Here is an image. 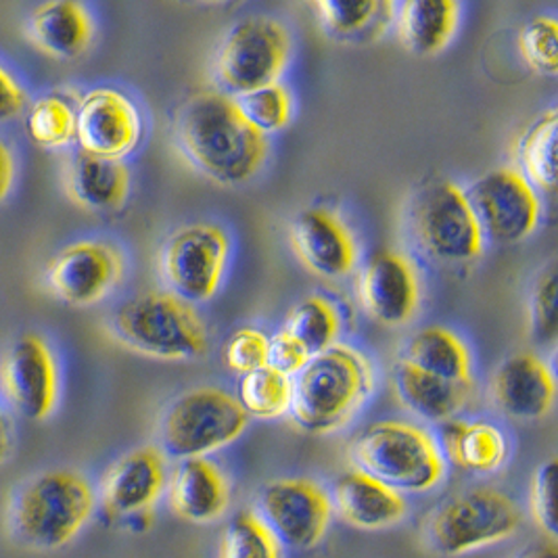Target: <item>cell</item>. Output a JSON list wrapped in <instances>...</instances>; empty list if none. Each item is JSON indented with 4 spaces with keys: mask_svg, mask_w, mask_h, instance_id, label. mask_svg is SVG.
I'll return each instance as SVG.
<instances>
[{
    "mask_svg": "<svg viewBox=\"0 0 558 558\" xmlns=\"http://www.w3.org/2000/svg\"><path fill=\"white\" fill-rule=\"evenodd\" d=\"M178 145L189 161L218 184L236 186L262 170L268 136L252 126L227 93L205 90L184 102Z\"/></svg>",
    "mask_w": 558,
    "mask_h": 558,
    "instance_id": "obj_1",
    "label": "cell"
},
{
    "mask_svg": "<svg viewBox=\"0 0 558 558\" xmlns=\"http://www.w3.org/2000/svg\"><path fill=\"white\" fill-rule=\"evenodd\" d=\"M97 489L72 469L43 471L9 498L4 530L29 550H59L72 544L97 510Z\"/></svg>",
    "mask_w": 558,
    "mask_h": 558,
    "instance_id": "obj_2",
    "label": "cell"
},
{
    "mask_svg": "<svg viewBox=\"0 0 558 558\" xmlns=\"http://www.w3.org/2000/svg\"><path fill=\"white\" fill-rule=\"evenodd\" d=\"M375 391L371 360L352 345H332L312 355L304 371L293 377V423L312 435L341 432L366 407Z\"/></svg>",
    "mask_w": 558,
    "mask_h": 558,
    "instance_id": "obj_3",
    "label": "cell"
},
{
    "mask_svg": "<svg viewBox=\"0 0 558 558\" xmlns=\"http://www.w3.org/2000/svg\"><path fill=\"white\" fill-rule=\"evenodd\" d=\"M355 469L400 494H425L446 480L439 441L421 425L377 421L355 433L350 444Z\"/></svg>",
    "mask_w": 558,
    "mask_h": 558,
    "instance_id": "obj_4",
    "label": "cell"
},
{
    "mask_svg": "<svg viewBox=\"0 0 558 558\" xmlns=\"http://www.w3.org/2000/svg\"><path fill=\"white\" fill-rule=\"evenodd\" d=\"M116 339L136 354L180 362L207 352V327L195 307L174 293L147 291L126 300L113 312Z\"/></svg>",
    "mask_w": 558,
    "mask_h": 558,
    "instance_id": "obj_5",
    "label": "cell"
},
{
    "mask_svg": "<svg viewBox=\"0 0 558 558\" xmlns=\"http://www.w3.org/2000/svg\"><path fill=\"white\" fill-rule=\"evenodd\" d=\"M521 507L496 487H473L448 498L425 521L435 555L454 558L500 544L521 530Z\"/></svg>",
    "mask_w": 558,
    "mask_h": 558,
    "instance_id": "obj_6",
    "label": "cell"
},
{
    "mask_svg": "<svg viewBox=\"0 0 558 558\" xmlns=\"http://www.w3.org/2000/svg\"><path fill=\"white\" fill-rule=\"evenodd\" d=\"M239 400L218 387H197L177 398L166 410L159 439L166 458H209L234 444L250 427Z\"/></svg>",
    "mask_w": 558,
    "mask_h": 558,
    "instance_id": "obj_7",
    "label": "cell"
},
{
    "mask_svg": "<svg viewBox=\"0 0 558 558\" xmlns=\"http://www.w3.org/2000/svg\"><path fill=\"white\" fill-rule=\"evenodd\" d=\"M410 225L423 252L437 262L466 264L482 257L485 236L473 205L450 180L432 182L414 197Z\"/></svg>",
    "mask_w": 558,
    "mask_h": 558,
    "instance_id": "obj_8",
    "label": "cell"
},
{
    "mask_svg": "<svg viewBox=\"0 0 558 558\" xmlns=\"http://www.w3.org/2000/svg\"><path fill=\"white\" fill-rule=\"evenodd\" d=\"M291 36L279 20L254 15L230 27L216 59V76L230 95L243 97L277 84L291 59Z\"/></svg>",
    "mask_w": 558,
    "mask_h": 558,
    "instance_id": "obj_9",
    "label": "cell"
},
{
    "mask_svg": "<svg viewBox=\"0 0 558 558\" xmlns=\"http://www.w3.org/2000/svg\"><path fill=\"white\" fill-rule=\"evenodd\" d=\"M229 232L216 225L177 230L161 252V275L172 293L186 304L209 302L229 264Z\"/></svg>",
    "mask_w": 558,
    "mask_h": 558,
    "instance_id": "obj_10",
    "label": "cell"
},
{
    "mask_svg": "<svg viewBox=\"0 0 558 558\" xmlns=\"http://www.w3.org/2000/svg\"><path fill=\"white\" fill-rule=\"evenodd\" d=\"M255 512L293 550L316 548L329 532L332 505L329 492L307 477H284L266 483Z\"/></svg>",
    "mask_w": 558,
    "mask_h": 558,
    "instance_id": "obj_11",
    "label": "cell"
},
{
    "mask_svg": "<svg viewBox=\"0 0 558 558\" xmlns=\"http://www.w3.org/2000/svg\"><path fill=\"white\" fill-rule=\"evenodd\" d=\"M59 364L36 332L17 337L0 360V393L22 418L47 421L59 402Z\"/></svg>",
    "mask_w": 558,
    "mask_h": 558,
    "instance_id": "obj_12",
    "label": "cell"
},
{
    "mask_svg": "<svg viewBox=\"0 0 558 558\" xmlns=\"http://www.w3.org/2000/svg\"><path fill=\"white\" fill-rule=\"evenodd\" d=\"M483 236L496 243H519L532 236L542 204L530 180L514 168H500L480 178L466 193Z\"/></svg>",
    "mask_w": 558,
    "mask_h": 558,
    "instance_id": "obj_13",
    "label": "cell"
},
{
    "mask_svg": "<svg viewBox=\"0 0 558 558\" xmlns=\"http://www.w3.org/2000/svg\"><path fill=\"white\" fill-rule=\"evenodd\" d=\"M166 487L168 458L155 446H143L118 458L102 473L97 502L111 521H149Z\"/></svg>",
    "mask_w": 558,
    "mask_h": 558,
    "instance_id": "obj_14",
    "label": "cell"
},
{
    "mask_svg": "<svg viewBox=\"0 0 558 558\" xmlns=\"http://www.w3.org/2000/svg\"><path fill=\"white\" fill-rule=\"evenodd\" d=\"M124 257L107 241L84 239L65 245L47 268L52 295L63 304H99L124 279Z\"/></svg>",
    "mask_w": 558,
    "mask_h": 558,
    "instance_id": "obj_15",
    "label": "cell"
},
{
    "mask_svg": "<svg viewBox=\"0 0 558 558\" xmlns=\"http://www.w3.org/2000/svg\"><path fill=\"white\" fill-rule=\"evenodd\" d=\"M141 134V113L124 93L116 88H95L77 102L80 151L124 161V157L136 149Z\"/></svg>",
    "mask_w": 558,
    "mask_h": 558,
    "instance_id": "obj_16",
    "label": "cell"
},
{
    "mask_svg": "<svg viewBox=\"0 0 558 558\" xmlns=\"http://www.w3.org/2000/svg\"><path fill=\"white\" fill-rule=\"evenodd\" d=\"M357 295L375 323L402 327L418 310L421 284L407 255L379 250L366 259L360 272Z\"/></svg>",
    "mask_w": 558,
    "mask_h": 558,
    "instance_id": "obj_17",
    "label": "cell"
},
{
    "mask_svg": "<svg viewBox=\"0 0 558 558\" xmlns=\"http://www.w3.org/2000/svg\"><path fill=\"white\" fill-rule=\"evenodd\" d=\"M291 247L305 268L325 279H343L355 268L357 247L345 222L323 207L295 216L289 230Z\"/></svg>",
    "mask_w": 558,
    "mask_h": 558,
    "instance_id": "obj_18",
    "label": "cell"
},
{
    "mask_svg": "<svg viewBox=\"0 0 558 558\" xmlns=\"http://www.w3.org/2000/svg\"><path fill=\"white\" fill-rule=\"evenodd\" d=\"M557 398V383L550 366L532 352H519L505 360L492 379V400L512 421L533 423L546 418Z\"/></svg>",
    "mask_w": 558,
    "mask_h": 558,
    "instance_id": "obj_19",
    "label": "cell"
},
{
    "mask_svg": "<svg viewBox=\"0 0 558 558\" xmlns=\"http://www.w3.org/2000/svg\"><path fill=\"white\" fill-rule=\"evenodd\" d=\"M166 492L174 517L193 525L216 523L230 507L229 477L211 458L178 460Z\"/></svg>",
    "mask_w": 558,
    "mask_h": 558,
    "instance_id": "obj_20",
    "label": "cell"
},
{
    "mask_svg": "<svg viewBox=\"0 0 558 558\" xmlns=\"http://www.w3.org/2000/svg\"><path fill=\"white\" fill-rule=\"evenodd\" d=\"M329 496L332 514L355 530L381 532L398 527L408 517L404 494L357 469L341 475Z\"/></svg>",
    "mask_w": 558,
    "mask_h": 558,
    "instance_id": "obj_21",
    "label": "cell"
},
{
    "mask_svg": "<svg viewBox=\"0 0 558 558\" xmlns=\"http://www.w3.org/2000/svg\"><path fill=\"white\" fill-rule=\"evenodd\" d=\"M27 36L38 51L70 61L88 51L95 38V20L82 2L51 0L32 11Z\"/></svg>",
    "mask_w": 558,
    "mask_h": 558,
    "instance_id": "obj_22",
    "label": "cell"
},
{
    "mask_svg": "<svg viewBox=\"0 0 558 558\" xmlns=\"http://www.w3.org/2000/svg\"><path fill=\"white\" fill-rule=\"evenodd\" d=\"M68 195L82 209L107 214L126 204L130 170L122 159L77 151L68 168Z\"/></svg>",
    "mask_w": 558,
    "mask_h": 558,
    "instance_id": "obj_23",
    "label": "cell"
},
{
    "mask_svg": "<svg viewBox=\"0 0 558 558\" xmlns=\"http://www.w3.org/2000/svg\"><path fill=\"white\" fill-rule=\"evenodd\" d=\"M396 393L412 414L432 423H448L471 404L475 383L446 381L402 360L396 373Z\"/></svg>",
    "mask_w": 558,
    "mask_h": 558,
    "instance_id": "obj_24",
    "label": "cell"
},
{
    "mask_svg": "<svg viewBox=\"0 0 558 558\" xmlns=\"http://www.w3.org/2000/svg\"><path fill=\"white\" fill-rule=\"evenodd\" d=\"M439 450L460 471L494 473L507 462V435L487 421L454 418L441 427Z\"/></svg>",
    "mask_w": 558,
    "mask_h": 558,
    "instance_id": "obj_25",
    "label": "cell"
},
{
    "mask_svg": "<svg viewBox=\"0 0 558 558\" xmlns=\"http://www.w3.org/2000/svg\"><path fill=\"white\" fill-rule=\"evenodd\" d=\"M393 22L407 51L432 57L444 51L454 38L460 4L454 0H408L396 9Z\"/></svg>",
    "mask_w": 558,
    "mask_h": 558,
    "instance_id": "obj_26",
    "label": "cell"
},
{
    "mask_svg": "<svg viewBox=\"0 0 558 558\" xmlns=\"http://www.w3.org/2000/svg\"><path fill=\"white\" fill-rule=\"evenodd\" d=\"M408 364L452 383L473 381V357L454 330L427 327L418 330L404 348Z\"/></svg>",
    "mask_w": 558,
    "mask_h": 558,
    "instance_id": "obj_27",
    "label": "cell"
},
{
    "mask_svg": "<svg viewBox=\"0 0 558 558\" xmlns=\"http://www.w3.org/2000/svg\"><path fill=\"white\" fill-rule=\"evenodd\" d=\"M316 11L323 29L341 43L377 40L396 20V4L387 0H323Z\"/></svg>",
    "mask_w": 558,
    "mask_h": 558,
    "instance_id": "obj_28",
    "label": "cell"
},
{
    "mask_svg": "<svg viewBox=\"0 0 558 558\" xmlns=\"http://www.w3.org/2000/svg\"><path fill=\"white\" fill-rule=\"evenodd\" d=\"M557 109H548L523 134L517 147L521 174L530 180L533 189L555 191L557 186Z\"/></svg>",
    "mask_w": 558,
    "mask_h": 558,
    "instance_id": "obj_29",
    "label": "cell"
},
{
    "mask_svg": "<svg viewBox=\"0 0 558 558\" xmlns=\"http://www.w3.org/2000/svg\"><path fill=\"white\" fill-rule=\"evenodd\" d=\"M284 330L304 345L307 354L318 355L337 345L341 318L327 298L310 295L289 312Z\"/></svg>",
    "mask_w": 558,
    "mask_h": 558,
    "instance_id": "obj_30",
    "label": "cell"
},
{
    "mask_svg": "<svg viewBox=\"0 0 558 558\" xmlns=\"http://www.w3.org/2000/svg\"><path fill=\"white\" fill-rule=\"evenodd\" d=\"M236 400L250 418L275 421L291 410L293 379L270 366L247 373L241 377Z\"/></svg>",
    "mask_w": 558,
    "mask_h": 558,
    "instance_id": "obj_31",
    "label": "cell"
},
{
    "mask_svg": "<svg viewBox=\"0 0 558 558\" xmlns=\"http://www.w3.org/2000/svg\"><path fill=\"white\" fill-rule=\"evenodd\" d=\"M218 558H282V544L262 517L247 508L227 523Z\"/></svg>",
    "mask_w": 558,
    "mask_h": 558,
    "instance_id": "obj_32",
    "label": "cell"
},
{
    "mask_svg": "<svg viewBox=\"0 0 558 558\" xmlns=\"http://www.w3.org/2000/svg\"><path fill=\"white\" fill-rule=\"evenodd\" d=\"M26 128L29 138L43 149H63L76 141V107L59 95L32 102Z\"/></svg>",
    "mask_w": 558,
    "mask_h": 558,
    "instance_id": "obj_33",
    "label": "cell"
},
{
    "mask_svg": "<svg viewBox=\"0 0 558 558\" xmlns=\"http://www.w3.org/2000/svg\"><path fill=\"white\" fill-rule=\"evenodd\" d=\"M234 101L245 120L266 136L289 126L293 116V97L280 82L243 95Z\"/></svg>",
    "mask_w": 558,
    "mask_h": 558,
    "instance_id": "obj_34",
    "label": "cell"
},
{
    "mask_svg": "<svg viewBox=\"0 0 558 558\" xmlns=\"http://www.w3.org/2000/svg\"><path fill=\"white\" fill-rule=\"evenodd\" d=\"M519 51L532 70L555 76L558 72L557 20L546 15L533 17L519 34Z\"/></svg>",
    "mask_w": 558,
    "mask_h": 558,
    "instance_id": "obj_35",
    "label": "cell"
},
{
    "mask_svg": "<svg viewBox=\"0 0 558 558\" xmlns=\"http://www.w3.org/2000/svg\"><path fill=\"white\" fill-rule=\"evenodd\" d=\"M530 512L548 539H557V460L537 466L530 487Z\"/></svg>",
    "mask_w": 558,
    "mask_h": 558,
    "instance_id": "obj_36",
    "label": "cell"
},
{
    "mask_svg": "<svg viewBox=\"0 0 558 558\" xmlns=\"http://www.w3.org/2000/svg\"><path fill=\"white\" fill-rule=\"evenodd\" d=\"M268 348L270 339L266 332L257 329L234 330L225 348V362L230 371L247 375L268 366Z\"/></svg>",
    "mask_w": 558,
    "mask_h": 558,
    "instance_id": "obj_37",
    "label": "cell"
},
{
    "mask_svg": "<svg viewBox=\"0 0 558 558\" xmlns=\"http://www.w3.org/2000/svg\"><path fill=\"white\" fill-rule=\"evenodd\" d=\"M530 320L535 339L553 341L557 335V270L550 266L533 287Z\"/></svg>",
    "mask_w": 558,
    "mask_h": 558,
    "instance_id": "obj_38",
    "label": "cell"
},
{
    "mask_svg": "<svg viewBox=\"0 0 558 558\" xmlns=\"http://www.w3.org/2000/svg\"><path fill=\"white\" fill-rule=\"evenodd\" d=\"M312 360V355L307 354L304 345L300 341H295L287 330L282 329L270 339V348H268V366L279 371L287 377H295L305 368V364Z\"/></svg>",
    "mask_w": 558,
    "mask_h": 558,
    "instance_id": "obj_39",
    "label": "cell"
},
{
    "mask_svg": "<svg viewBox=\"0 0 558 558\" xmlns=\"http://www.w3.org/2000/svg\"><path fill=\"white\" fill-rule=\"evenodd\" d=\"M27 105L26 90L2 63H0V124L15 120Z\"/></svg>",
    "mask_w": 558,
    "mask_h": 558,
    "instance_id": "obj_40",
    "label": "cell"
},
{
    "mask_svg": "<svg viewBox=\"0 0 558 558\" xmlns=\"http://www.w3.org/2000/svg\"><path fill=\"white\" fill-rule=\"evenodd\" d=\"M13 180H15V157L11 149L0 141V204L11 193Z\"/></svg>",
    "mask_w": 558,
    "mask_h": 558,
    "instance_id": "obj_41",
    "label": "cell"
},
{
    "mask_svg": "<svg viewBox=\"0 0 558 558\" xmlns=\"http://www.w3.org/2000/svg\"><path fill=\"white\" fill-rule=\"evenodd\" d=\"M514 558H558L557 539H544L523 548Z\"/></svg>",
    "mask_w": 558,
    "mask_h": 558,
    "instance_id": "obj_42",
    "label": "cell"
},
{
    "mask_svg": "<svg viewBox=\"0 0 558 558\" xmlns=\"http://www.w3.org/2000/svg\"><path fill=\"white\" fill-rule=\"evenodd\" d=\"M11 450H13V427L7 414L0 410V464L11 457Z\"/></svg>",
    "mask_w": 558,
    "mask_h": 558,
    "instance_id": "obj_43",
    "label": "cell"
}]
</instances>
